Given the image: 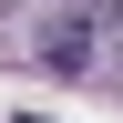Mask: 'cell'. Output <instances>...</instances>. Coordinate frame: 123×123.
Listing matches in <instances>:
<instances>
[{
    "mask_svg": "<svg viewBox=\"0 0 123 123\" xmlns=\"http://www.w3.org/2000/svg\"><path fill=\"white\" fill-rule=\"evenodd\" d=\"M10 123H41V113H10Z\"/></svg>",
    "mask_w": 123,
    "mask_h": 123,
    "instance_id": "2",
    "label": "cell"
},
{
    "mask_svg": "<svg viewBox=\"0 0 123 123\" xmlns=\"http://www.w3.org/2000/svg\"><path fill=\"white\" fill-rule=\"evenodd\" d=\"M113 10H123V0H62V21L41 31V62H51V72H82V62L103 51V31H113Z\"/></svg>",
    "mask_w": 123,
    "mask_h": 123,
    "instance_id": "1",
    "label": "cell"
},
{
    "mask_svg": "<svg viewBox=\"0 0 123 123\" xmlns=\"http://www.w3.org/2000/svg\"><path fill=\"white\" fill-rule=\"evenodd\" d=\"M0 10H21V0H0Z\"/></svg>",
    "mask_w": 123,
    "mask_h": 123,
    "instance_id": "3",
    "label": "cell"
}]
</instances>
